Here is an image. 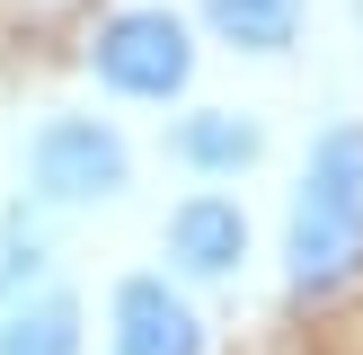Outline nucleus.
Returning <instances> with one entry per match:
<instances>
[{
    "instance_id": "nucleus-5",
    "label": "nucleus",
    "mask_w": 363,
    "mask_h": 355,
    "mask_svg": "<svg viewBox=\"0 0 363 355\" xmlns=\"http://www.w3.org/2000/svg\"><path fill=\"white\" fill-rule=\"evenodd\" d=\"M169 160H177V169H195V178H240V169H257V160H266V124L240 116V106H195V116H177Z\"/></svg>"
},
{
    "instance_id": "nucleus-4",
    "label": "nucleus",
    "mask_w": 363,
    "mask_h": 355,
    "mask_svg": "<svg viewBox=\"0 0 363 355\" xmlns=\"http://www.w3.org/2000/svg\"><path fill=\"white\" fill-rule=\"evenodd\" d=\"M106 329H116L106 337L116 355H204V320H195V302L169 275H124Z\"/></svg>"
},
{
    "instance_id": "nucleus-6",
    "label": "nucleus",
    "mask_w": 363,
    "mask_h": 355,
    "mask_svg": "<svg viewBox=\"0 0 363 355\" xmlns=\"http://www.w3.org/2000/svg\"><path fill=\"white\" fill-rule=\"evenodd\" d=\"M169 258L186 266V275H240L248 213L230 204V195H186V204L169 213Z\"/></svg>"
},
{
    "instance_id": "nucleus-7",
    "label": "nucleus",
    "mask_w": 363,
    "mask_h": 355,
    "mask_svg": "<svg viewBox=\"0 0 363 355\" xmlns=\"http://www.w3.org/2000/svg\"><path fill=\"white\" fill-rule=\"evenodd\" d=\"M0 355H80V302L71 293L0 302Z\"/></svg>"
},
{
    "instance_id": "nucleus-8",
    "label": "nucleus",
    "mask_w": 363,
    "mask_h": 355,
    "mask_svg": "<svg viewBox=\"0 0 363 355\" xmlns=\"http://www.w3.org/2000/svg\"><path fill=\"white\" fill-rule=\"evenodd\" d=\"M204 18L230 53H293L301 45V0H204Z\"/></svg>"
},
{
    "instance_id": "nucleus-1",
    "label": "nucleus",
    "mask_w": 363,
    "mask_h": 355,
    "mask_svg": "<svg viewBox=\"0 0 363 355\" xmlns=\"http://www.w3.org/2000/svg\"><path fill=\"white\" fill-rule=\"evenodd\" d=\"M284 275L293 293L328 302L363 275V124H328L301 160L293 222H284Z\"/></svg>"
},
{
    "instance_id": "nucleus-3",
    "label": "nucleus",
    "mask_w": 363,
    "mask_h": 355,
    "mask_svg": "<svg viewBox=\"0 0 363 355\" xmlns=\"http://www.w3.org/2000/svg\"><path fill=\"white\" fill-rule=\"evenodd\" d=\"M27 178L45 204H106L133 178V151L106 116H45L27 142Z\"/></svg>"
},
{
    "instance_id": "nucleus-2",
    "label": "nucleus",
    "mask_w": 363,
    "mask_h": 355,
    "mask_svg": "<svg viewBox=\"0 0 363 355\" xmlns=\"http://www.w3.org/2000/svg\"><path fill=\"white\" fill-rule=\"evenodd\" d=\"M89 71H98V89H116V98L169 106V98H186V80H195V27L177 9H116L89 36Z\"/></svg>"
}]
</instances>
